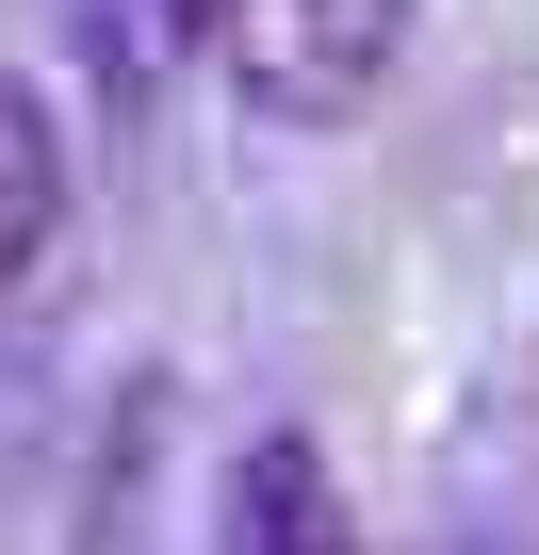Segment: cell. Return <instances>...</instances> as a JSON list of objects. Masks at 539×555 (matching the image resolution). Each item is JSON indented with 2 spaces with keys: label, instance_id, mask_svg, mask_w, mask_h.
I'll return each instance as SVG.
<instances>
[{
  "label": "cell",
  "instance_id": "1",
  "mask_svg": "<svg viewBox=\"0 0 539 555\" xmlns=\"http://www.w3.org/2000/svg\"><path fill=\"white\" fill-rule=\"evenodd\" d=\"M425 34V0H213V66L245 115H279V131H344L376 115V82L409 66Z\"/></svg>",
  "mask_w": 539,
  "mask_h": 555
},
{
  "label": "cell",
  "instance_id": "2",
  "mask_svg": "<svg viewBox=\"0 0 539 555\" xmlns=\"http://www.w3.org/2000/svg\"><path fill=\"white\" fill-rule=\"evenodd\" d=\"M66 245V131H50V99L34 82H0V295Z\"/></svg>",
  "mask_w": 539,
  "mask_h": 555
},
{
  "label": "cell",
  "instance_id": "3",
  "mask_svg": "<svg viewBox=\"0 0 539 555\" xmlns=\"http://www.w3.org/2000/svg\"><path fill=\"white\" fill-rule=\"evenodd\" d=\"M229 539H245V555H344L328 457H311V441H245V474H229Z\"/></svg>",
  "mask_w": 539,
  "mask_h": 555
},
{
  "label": "cell",
  "instance_id": "4",
  "mask_svg": "<svg viewBox=\"0 0 539 555\" xmlns=\"http://www.w3.org/2000/svg\"><path fill=\"white\" fill-rule=\"evenodd\" d=\"M82 50H99L115 99H147L180 50H213V0H82Z\"/></svg>",
  "mask_w": 539,
  "mask_h": 555
}]
</instances>
